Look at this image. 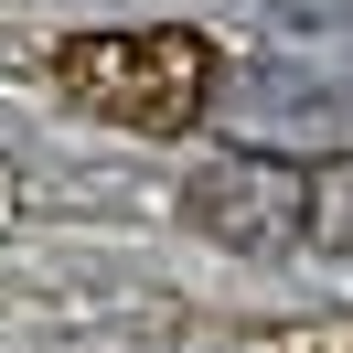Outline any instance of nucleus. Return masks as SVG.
I'll return each mask as SVG.
<instances>
[{"mask_svg": "<svg viewBox=\"0 0 353 353\" xmlns=\"http://www.w3.org/2000/svg\"><path fill=\"white\" fill-rule=\"evenodd\" d=\"M300 246H332V257H353V161H321V172H300Z\"/></svg>", "mask_w": 353, "mask_h": 353, "instance_id": "nucleus-5", "label": "nucleus"}, {"mask_svg": "<svg viewBox=\"0 0 353 353\" xmlns=\"http://www.w3.org/2000/svg\"><path fill=\"white\" fill-rule=\"evenodd\" d=\"M279 43H300V65L353 97V0H279Z\"/></svg>", "mask_w": 353, "mask_h": 353, "instance_id": "nucleus-4", "label": "nucleus"}, {"mask_svg": "<svg viewBox=\"0 0 353 353\" xmlns=\"http://www.w3.org/2000/svg\"><path fill=\"white\" fill-rule=\"evenodd\" d=\"M65 86L139 129H182L214 86V54L193 32H86V43H65Z\"/></svg>", "mask_w": 353, "mask_h": 353, "instance_id": "nucleus-1", "label": "nucleus"}, {"mask_svg": "<svg viewBox=\"0 0 353 353\" xmlns=\"http://www.w3.org/2000/svg\"><path fill=\"white\" fill-rule=\"evenodd\" d=\"M193 225L225 246H246V257H268V246L300 236V172H268V161H225V172L193 182Z\"/></svg>", "mask_w": 353, "mask_h": 353, "instance_id": "nucleus-2", "label": "nucleus"}, {"mask_svg": "<svg viewBox=\"0 0 353 353\" xmlns=\"http://www.w3.org/2000/svg\"><path fill=\"white\" fill-rule=\"evenodd\" d=\"M225 108H236V129H246V139H332V129L353 118V97L332 86L321 65L268 54V65H246V75H236V97H225Z\"/></svg>", "mask_w": 353, "mask_h": 353, "instance_id": "nucleus-3", "label": "nucleus"}]
</instances>
